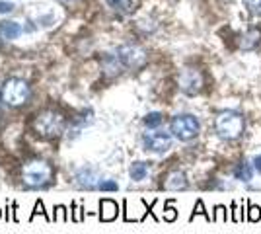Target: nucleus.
<instances>
[{"mask_svg":"<svg viewBox=\"0 0 261 234\" xmlns=\"http://www.w3.org/2000/svg\"><path fill=\"white\" fill-rule=\"evenodd\" d=\"M53 221H61V222L68 221V211H66V207H64V205H57V207H55Z\"/></svg>","mask_w":261,"mask_h":234,"instance_id":"nucleus-22","label":"nucleus"},{"mask_svg":"<svg viewBox=\"0 0 261 234\" xmlns=\"http://www.w3.org/2000/svg\"><path fill=\"white\" fill-rule=\"evenodd\" d=\"M29 94H31V90L22 78H8L2 86V102L10 108L25 106L29 99Z\"/></svg>","mask_w":261,"mask_h":234,"instance_id":"nucleus-4","label":"nucleus"},{"mask_svg":"<svg viewBox=\"0 0 261 234\" xmlns=\"http://www.w3.org/2000/svg\"><path fill=\"white\" fill-rule=\"evenodd\" d=\"M0 99H2V90H0Z\"/></svg>","mask_w":261,"mask_h":234,"instance_id":"nucleus-32","label":"nucleus"},{"mask_svg":"<svg viewBox=\"0 0 261 234\" xmlns=\"http://www.w3.org/2000/svg\"><path fill=\"white\" fill-rule=\"evenodd\" d=\"M216 215L212 217V221H220V222H226L228 221V211H226V207L224 205H216Z\"/></svg>","mask_w":261,"mask_h":234,"instance_id":"nucleus-26","label":"nucleus"},{"mask_svg":"<svg viewBox=\"0 0 261 234\" xmlns=\"http://www.w3.org/2000/svg\"><path fill=\"white\" fill-rule=\"evenodd\" d=\"M12 10H14V6L10 2H0V14H8V12H12Z\"/></svg>","mask_w":261,"mask_h":234,"instance_id":"nucleus-28","label":"nucleus"},{"mask_svg":"<svg viewBox=\"0 0 261 234\" xmlns=\"http://www.w3.org/2000/svg\"><path fill=\"white\" fill-rule=\"evenodd\" d=\"M38 215H41V217H45V221L51 222L53 221V217H49L47 215V211H45V207H43V201L41 199H38V203H35V207H33V213H31V217H29V221H33Z\"/></svg>","mask_w":261,"mask_h":234,"instance_id":"nucleus-20","label":"nucleus"},{"mask_svg":"<svg viewBox=\"0 0 261 234\" xmlns=\"http://www.w3.org/2000/svg\"><path fill=\"white\" fill-rule=\"evenodd\" d=\"M261 219V209L257 205H251L249 203V211H248V221L249 222H257Z\"/></svg>","mask_w":261,"mask_h":234,"instance_id":"nucleus-25","label":"nucleus"},{"mask_svg":"<svg viewBox=\"0 0 261 234\" xmlns=\"http://www.w3.org/2000/svg\"><path fill=\"white\" fill-rule=\"evenodd\" d=\"M150 174V164L148 162H133L131 164V168H129V176H131V180L133 182H142V180H146Z\"/></svg>","mask_w":261,"mask_h":234,"instance_id":"nucleus-13","label":"nucleus"},{"mask_svg":"<svg viewBox=\"0 0 261 234\" xmlns=\"http://www.w3.org/2000/svg\"><path fill=\"white\" fill-rule=\"evenodd\" d=\"M117 189H119V184L115 180H101L100 191H117Z\"/></svg>","mask_w":261,"mask_h":234,"instance_id":"nucleus-24","label":"nucleus"},{"mask_svg":"<svg viewBox=\"0 0 261 234\" xmlns=\"http://www.w3.org/2000/svg\"><path fill=\"white\" fill-rule=\"evenodd\" d=\"M55 170L47 160L27 162L22 170V184L25 189H45L53 182Z\"/></svg>","mask_w":261,"mask_h":234,"instance_id":"nucleus-1","label":"nucleus"},{"mask_svg":"<svg viewBox=\"0 0 261 234\" xmlns=\"http://www.w3.org/2000/svg\"><path fill=\"white\" fill-rule=\"evenodd\" d=\"M232 209H234V222H242V215H240V211H238L236 203H232Z\"/></svg>","mask_w":261,"mask_h":234,"instance_id":"nucleus-30","label":"nucleus"},{"mask_svg":"<svg viewBox=\"0 0 261 234\" xmlns=\"http://www.w3.org/2000/svg\"><path fill=\"white\" fill-rule=\"evenodd\" d=\"M187 185H189V182H187L185 174L179 172V170H174V172H170L166 176L162 187L170 189V191H181V189H187Z\"/></svg>","mask_w":261,"mask_h":234,"instance_id":"nucleus-10","label":"nucleus"},{"mask_svg":"<svg viewBox=\"0 0 261 234\" xmlns=\"http://www.w3.org/2000/svg\"><path fill=\"white\" fill-rule=\"evenodd\" d=\"M197 215H203V217H205L207 221H212V217H209V213L205 211V205H203V201H201V199H199V201H197V203H195V211L191 213V217H189V221H193V219H195Z\"/></svg>","mask_w":261,"mask_h":234,"instance_id":"nucleus-21","label":"nucleus"},{"mask_svg":"<svg viewBox=\"0 0 261 234\" xmlns=\"http://www.w3.org/2000/svg\"><path fill=\"white\" fill-rule=\"evenodd\" d=\"M101 222H111L119 217V205L113 199L103 197L100 199V213H98Z\"/></svg>","mask_w":261,"mask_h":234,"instance_id":"nucleus-11","label":"nucleus"},{"mask_svg":"<svg viewBox=\"0 0 261 234\" xmlns=\"http://www.w3.org/2000/svg\"><path fill=\"white\" fill-rule=\"evenodd\" d=\"M253 166L249 164V162H240V164H236V168H234V178H236L238 182H244V184H248V182H251L253 180Z\"/></svg>","mask_w":261,"mask_h":234,"instance_id":"nucleus-14","label":"nucleus"},{"mask_svg":"<svg viewBox=\"0 0 261 234\" xmlns=\"http://www.w3.org/2000/svg\"><path fill=\"white\" fill-rule=\"evenodd\" d=\"M2 215H4V213H2V209H0V219H2Z\"/></svg>","mask_w":261,"mask_h":234,"instance_id":"nucleus-31","label":"nucleus"},{"mask_svg":"<svg viewBox=\"0 0 261 234\" xmlns=\"http://www.w3.org/2000/svg\"><path fill=\"white\" fill-rule=\"evenodd\" d=\"M64 127H66V121L57 111H45V113L38 115V119H35V131L45 139L61 137L64 133Z\"/></svg>","mask_w":261,"mask_h":234,"instance_id":"nucleus-6","label":"nucleus"},{"mask_svg":"<svg viewBox=\"0 0 261 234\" xmlns=\"http://www.w3.org/2000/svg\"><path fill=\"white\" fill-rule=\"evenodd\" d=\"M20 34H22V27L16 22H2L0 24V39H4V41H12Z\"/></svg>","mask_w":261,"mask_h":234,"instance_id":"nucleus-15","label":"nucleus"},{"mask_svg":"<svg viewBox=\"0 0 261 234\" xmlns=\"http://www.w3.org/2000/svg\"><path fill=\"white\" fill-rule=\"evenodd\" d=\"M107 4L113 12L127 14L131 10V0H107Z\"/></svg>","mask_w":261,"mask_h":234,"instance_id":"nucleus-18","label":"nucleus"},{"mask_svg":"<svg viewBox=\"0 0 261 234\" xmlns=\"http://www.w3.org/2000/svg\"><path fill=\"white\" fill-rule=\"evenodd\" d=\"M253 168H255V172L261 174V154H257V156L253 158Z\"/></svg>","mask_w":261,"mask_h":234,"instance_id":"nucleus-29","label":"nucleus"},{"mask_svg":"<svg viewBox=\"0 0 261 234\" xmlns=\"http://www.w3.org/2000/svg\"><path fill=\"white\" fill-rule=\"evenodd\" d=\"M115 55L119 57L123 69H131V71H137L146 62V51L138 45H123L115 51Z\"/></svg>","mask_w":261,"mask_h":234,"instance_id":"nucleus-7","label":"nucleus"},{"mask_svg":"<svg viewBox=\"0 0 261 234\" xmlns=\"http://www.w3.org/2000/svg\"><path fill=\"white\" fill-rule=\"evenodd\" d=\"M199 131V119L195 115H191V113H179V115L172 117V121H170V133L177 141H183V143H189V141L197 139Z\"/></svg>","mask_w":261,"mask_h":234,"instance_id":"nucleus-3","label":"nucleus"},{"mask_svg":"<svg viewBox=\"0 0 261 234\" xmlns=\"http://www.w3.org/2000/svg\"><path fill=\"white\" fill-rule=\"evenodd\" d=\"M162 123H164V115H162L160 111H150L148 115L144 117V125H146V129H158Z\"/></svg>","mask_w":261,"mask_h":234,"instance_id":"nucleus-17","label":"nucleus"},{"mask_svg":"<svg viewBox=\"0 0 261 234\" xmlns=\"http://www.w3.org/2000/svg\"><path fill=\"white\" fill-rule=\"evenodd\" d=\"M246 119L236 110H224L214 119V131L222 141H236L244 135Z\"/></svg>","mask_w":261,"mask_h":234,"instance_id":"nucleus-2","label":"nucleus"},{"mask_svg":"<svg viewBox=\"0 0 261 234\" xmlns=\"http://www.w3.org/2000/svg\"><path fill=\"white\" fill-rule=\"evenodd\" d=\"M246 2V8L255 16H261V0H244Z\"/></svg>","mask_w":261,"mask_h":234,"instance_id":"nucleus-23","label":"nucleus"},{"mask_svg":"<svg viewBox=\"0 0 261 234\" xmlns=\"http://www.w3.org/2000/svg\"><path fill=\"white\" fill-rule=\"evenodd\" d=\"M142 143V150L152 152V154H166L172 145H174V135L166 133L164 129H150L140 137Z\"/></svg>","mask_w":261,"mask_h":234,"instance_id":"nucleus-5","label":"nucleus"},{"mask_svg":"<svg viewBox=\"0 0 261 234\" xmlns=\"http://www.w3.org/2000/svg\"><path fill=\"white\" fill-rule=\"evenodd\" d=\"M261 45V31L257 27H251L248 29L244 36L240 37V49L244 51H253Z\"/></svg>","mask_w":261,"mask_h":234,"instance_id":"nucleus-12","label":"nucleus"},{"mask_svg":"<svg viewBox=\"0 0 261 234\" xmlns=\"http://www.w3.org/2000/svg\"><path fill=\"white\" fill-rule=\"evenodd\" d=\"M177 82H179L181 92H185L187 96H195L203 88V74L197 69H185V71H181Z\"/></svg>","mask_w":261,"mask_h":234,"instance_id":"nucleus-8","label":"nucleus"},{"mask_svg":"<svg viewBox=\"0 0 261 234\" xmlns=\"http://www.w3.org/2000/svg\"><path fill=\"white\" fill-rule=\"evenodd\" d=\"M103 71H105V74H109V76H115V74H119L121 71H123V64H121V61H119V57L115 55V53H111V55H107L105 59H103Z\"/></svg>","mask_w":261,"mask_h":234,"instance_id":"nucleus-16","label":"nucleus"},{"mask_svg":"<svg viewBox=\"0 0 261 234\" xmlns=\"http://www.w3.org/2000/svg\"><path fill=\"white\" fill-rule=\"evenodd\" d=\"M66 2H72V0H66Z\"/></svg>","mask_w":261,"mask_h":234,"instance_id":"nucleus-33","label":"nucleus"},{"mask_svg":"<svg viewBox=\"0 0 261 234\" xmlns=\"http://www.w3.org/2000/svg\"><path fill=\"white\" fill-rule=\"evenodd\" d=\"M76 180V185L80 187V189H88V191H94V189H100V184H101V174L96 172L94 168H80L74 176Z\"/></svg>","mask_w":261,"mask_h":234,"instance_id":"nucleus-9","label":"nucleus"},{"mask_svg":"<svg viewBox=\"0 0 261 234\" xmlns=\"http://www.w3.org/2000/svg\"><path fill=\"white\" fill-rule=\"evenodd\" d=\"M172 205H174V199H168L166 201V209H164V219L168 222H174L177 219V209L172 207Z\"/></svg>","mask_w":261,"mask_h":234,"instance_id":"nucleus-19","label":"nucleus"},{"mask_svg":"<svg viewBox=\"0 0 261 234\" xmlns=\"http://www.w3.org/2000/svg\"><path fill=\"white\" fill-rule=\"evenodd\" d=\"M84 217H86V213H84V207H78L74 201H72V221L80 222V221H84Z\"/></svg>","mask_w":261,"mask_h":234,"instance_id":"nucleus-27","label":"nucleus"}]
</instances>
